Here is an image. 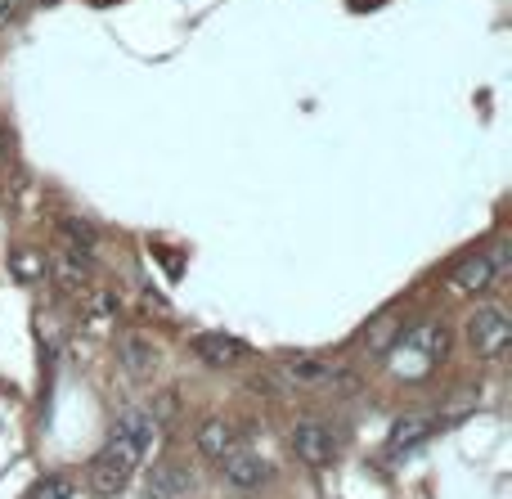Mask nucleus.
Instances as JSON below:
<instances>
[{"label": "nucleus", "mask_w": 512, "mask_h": 499, "mask_svg": "<svg viewBox=\"0 0 512 499\" xmlns=\"http://www.w3.org/2000/svg\"><path fill=\"white\" fill-rule=\"evenodd\" d=\"M140 459H144V446L131 437V432H117L113 428V437H108V446L99 450L95 459H90V491L95 495H104V499H113V495H122L126 486H131V477H135V468H140Z\"/></svg>", "instance_id": "1"}, {"label": "nucleus", "mask_w": 512, "mask_h": 499, "mask_svg": "<svg viewBox=\"0 0 512 499\" xmlns=\"http://www.w3.org/2000/svg\"><path fill=\"white\" fill-rule=\"evenodd\" d=\"M468 338L486 360H504L512 342V324L499 306H477V315L468 320Z\"/></svg>", "instance_id": "2"}, {"label": "nucleus", "mask_w": 512, "mask_h": 499, "mask_svg": "<svg viewBox=\"0 0 512 499\" xmlns=\"http://www.w3.org/2000/svg\"><path fill=\"white\" fill-rule=\"evenodd\" d=\"M288 441H292V455H297L306 468H328L337 459L333 428H328V423H319V419H301L297 428H292Z\"/></svg>", "instance_id": "3"}, {"label": "nucleus", "mask_w": 512, "mask_h": 499, "mask_svg": "<svg viewBox=\"0 0 512 499\" xmlns=\"http://www.w3.org/2000/svg\"><path fill=\"white\" fill-rule=\"evenodd\" d=\"M189 351H194L203 365H212V369H234V365H243V360L252 356L248 342L230 338V333H194V338H189Z\"/></svg>", "instance_id": "4"}, {"label": "nucleus", "mask_w": 512, "mask_h": 499, "mask_svg": "<svg viewBox=\"0 0 512 499\" xmlns=\"http://www.w3.org/2000/svg\"><path fill=\"white\" fill-rule=\"evenodd\" d=\"M117 360H122V369L131 378H153V369L162 365V351L153 338H144V333H122L117 338Z\"/></svg>", "instance_id": "5"}, {"label": "nucleus", "mask_w": 512, "mask_h": 499, "mask_svg": "<svg viewBox=\"0 0 512 499\" xmlns=\"http://www.w3.org/2000/svg\"><path fill=\"white\" fill-rule=\"evenodd\" d=\"M221 473H225V482L239 486V491H256V486L270 482V464H265L261 455H252V450H239V446L221 459Z\"/></svg>", "instance_id": "6"}, {"label": "nucleus", "mask_w": 512, "mask_h": 499, "mask_svg": "<svg viewBox=\"0 0 512 499\" xmlns=\"http://www.w3.org/2000/svg\"><path fill=\"white\" fill-rule=\"evenodd\" d=\"M495 279H499V270H495V261H490V252H472V257H463L459 266H454L450 288L454 293H486Z\"/></svg>", "instance_id": "7"}, {"label": "nucleus", "mask_w": 512, "mask_h": 499, "mask_svg": "<svg viewBox=\"0 0 512 499\" xmlns=\"http://www.w3.org/2000/svg\"><path fill=\"white\" fill-rule=\"evenodd\" d=\"M50 270H54V279H59V288L77 293V288L90 279V252H81V248H72V243H68L63 252H54Z\"/></svg>", "instance_id": "8"}, {"label": "nucleus", "mask_w": 512, "mask_h": 499, "mask_svg": "<svg viewBox=\"0 0 512 499\" xmlns=\"http://www.w3.org/2000/svg\"><path fill=\"white\" fill-rule=\"evenodd\" d=\"M189 486H194V477L185 473L180 464H158L149 473V499H185L189 495Z\"/></svg>", "instance_id": "9"}, {"label": "nucleus", "mask_w": 512, "mask_h": 499, "mask_svg": "<svg viewBox=\"0 0 512 499\" xmlns=\"http://www.w3.org/2000/svg\"><path fill=\"white\" fill-rule=\"evenodd\" d=\"M405 347L418 351L423 365H432V360H441L445 347H450V329H445V324H418V329L405 338Z\"/></svg>", "instance_id": "10"}, {"label": "nucleus", "mask_w": 512, "mask_h": 499, "mask_svg": "<svg viewBox=\"0 0 512 499\" xmlns=\"http://www.w3.org/2000/svg\"><path fill=\"white\" fill-rule=\"evenodd\" d=\"M117 315H122V302H117V293H108V288H95V293L86 297V329L90 333H108L117 324Z\"/></svg>", "instance_id": "11"}, {"label": "nucleus", "mask_w": 512, "mask_h": 499, "mask_svg": "<svg viewBox=\"0 0 512 499\" xmlns=\"http://www.w3.org/2000/svg\"><path fill=\"white\" fill-rule=\"evenodd\" d=\"M234 446H239V441H234V428L225 419H207L203 428H198V450H203L207 459H225Z\"/></svg>", "instance_id": "12"}, {"label": "nucleus", "mask_w": 512, "mask_h": 499, "mask_svg": "<svg viewBox=\"0 0 512 499\" xmlns=\"http://www.w3.org/2000/svg\"><path fill=\"white\" fill-rule=\"evenodd\" d=\"M432 428H436V423L432 419H418V414H414V419H400L396 428H391V437H387V450H391V455H400V450L423 446V441L432 437Z\"/></svg>", "instance_id": "13"}, {"label": "nucleus", "mask_w": 512, "mask_h": 499, "mask_svg": "<svg viewBox=\"0 0 512 499\" xmlns=\"http://www.w3.org/2000/svg\"><path fill=\"white\" fill-rule=\"evenodd\" d=\"M9 270H14V279H23V284H36V279H45V270H50V261H45V252L18 248L14 257H9Z\"/></svg>", "instance_id": "14"}, {"label": "nucleus", "mask_w": 512, "mask_h": 499, "mask_svg": "<svg viewBox=\"0 0 512 499\" xmlns=\"http://www.w3.org/2000/svg\"><path fill=\"white\" fill-rule=\"evenodd\" d=\"M391 338H396V315H382V320H373V329H364V347L373 351H387Z\"/></svg>", "instance_id": "15"}, {"label": "nucleus", "mask_w": 512, "mask_h": 499, "mask_svg": "<svg viewBox=\"0 0 512 499\" xmlns=\"http://www.w3.org/2000/svg\"><path fill=\"white\" fill-rule=\"evenodd\" d=\"M63 239L81 252H95V230H90L86 221H63Z\"/></svg>", "instance_id": "16"}, {"label": "nucleus", "mask_w": 512, "mask_h": 499, "mask_svg": "<svg viewBox=\"0 0 512 499\" xmlns=\"http://www.w3.org/2000/svg\"><path fill=\"white\" fill-rule=\"evenodd\" d=\"M32 499H72V482L68 477H45V482L32 491Z\"/></svg>", "instance_id": "17"}, {"label": "nucleus", "mask_w": 512, "mask_h": 499, "mask_svg": "<svg viewBox=\"0 0 512 499\" xmlns=\"http://www.w3.org/2000/svg\"><path fill=\"white\" fill-rule=\"evenodd\" d=\"M23 14H27V0H0V32H5V27H14Z\"/></svg>", "instance_id": "18"}, {"label": "nucleus", "mask_w": 512, "mask_h": 499, "mask_svg": "<svg viewBox=\"0 0 512 499\" xmlns=\"http://www.w3.org/2000/svg\"><path fill=\"white\" fill-rule=\"evenodd\" d=\"M153 419H171V414H176V392H162L158 401H153Z\"/></svg>", "instance_id": "19"}, {"label": "nucleus", "mask_w": 512, "mask_h": 499, "mask_svg": "<svg viewBox=\"0 0 512 499\" xmlns=\"http://www.w3.org/2000/svg\"><path fill=\"white\" fill-rule=\"evenodd\" d=\"M144 306H149V311H162V315H167V297H158V293H144Z\"/></svg>", "instance_id": "20"}, {"label": "nucleus", "mask_w": 512, "mask_h": 499, "mask_svg": "<svg viewBox=\"0 0 512 499\" xmlns=\"http://www.w3.org/2000/svg\"><path fill=\"white\" fill-rule=\"evenodd\" d=\"M5 149H9V131H5V122H0V158H5Z\"/></svg>", "instance_id": "21"}, {"label": "nucleus", "mask_w": 512, "mask_h": 499, "mask_svg": "<svg viewBox=\"0 0 512 499\" xmlns=\"http://www.w3.org/2000/svg\"><path fill=\"white\" fill-rule=\"evenodd\" d=\"M99 5H104V0H99Z\"/></svg>", "instance_id": "22"}, {"label": "nucleus", "mask_w": 512, "mask_h": 499, "mask_svg": "<svg viewBox=\"0 0 512 499\" xmlns=\"http://www.w3.org/2000/svg\"><path fill=\"white\" fill-rule=\"evenodd\" d=\"M185 499H189V495H185Z\"/></svg>", "instance_id": "23"}]
</instances>
